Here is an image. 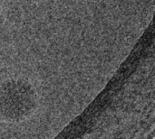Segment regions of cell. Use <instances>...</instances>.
<instances>
[{"label": "cell", "instance_id": "1", "mask_svg": "<svg viewBox=\"0 0 155 139\" xmlns=\"http://www.w3.org/2000/svg\"><path fill=\"white\" fill-rule=\"evenodd\" d=\"M37 103L34 87L23 79H10L0 85V117L20 121L29 117Z\"/></svg>", "mask_w": 155, "mask_h": 139}]
</instances>
